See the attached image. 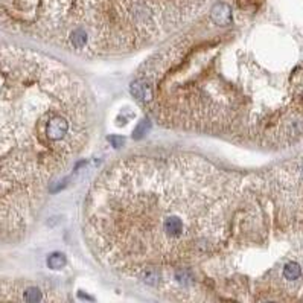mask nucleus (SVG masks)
<instances>
[{
	"instance_id": "obj_6",
	"label": "nucleus",
	"mask_w": 303,
	"mask_h": 303,
	"mask_svg": "<svg viewBox=\"0 0 303 303\" xmlns=\"http://www.w3.org/2000/svg\"><path fill=\"white\" fill-rule=\"evenodd\" d=\"M47 265L50 270H61L66 265V256L63 253H54L47 259Z\"/></svg>"
},
{
	"instance_id": "obj_8",
	"label": "nucleus",
	"mask_w": 303,
	"mask_h": 303,
	"mask_svg": "<svg viewBox=\"0 0 303 303\" xmlns=\"http://www.w3.org/2000/svg\"><path fill=\"white\" fill-rule=\"evenodd\" d=\"M265 303H271V302H265Z\"/></svg>"
},
{
	"instance_id": "obj_1",
	"label": "nucleus",
	"mask_w": 303,
	"mask_h": 303,
	"mask_svg": "<svg viewBox=\"0 0 303 303\" xmlns=\"http://www.w3.org/2000/svg\"><path fill=\"white\" fill-rule=\"evenodd\" d=\"M245 192L247 180L198 157L122 160L87 194L86 241L110 265L157 285L160 265L185 270L188 262L221 253Z\"/></svg>"
},
{
	"instance_id": "obj_2",
	"label": "nucleus",
	"mask_w": 303,
	"mask_h": 303,
	"mask_svg": "<svg viewBox=\"0 0 303 303\" xmlns=\"http://www.w3.org/2000/svg\"><path fill=\"white\" fill-rule=\"evenodd\" d=\"M95 125L83 81L34 50L0 43V242L35 224Z\"/></svg>"
},
{
	"instance_id": "obj_5",
	"label": "nucleus",
	"mask_w": 303,
	"mask_h": 303,
	"mask_svg": "<svg viewBox=\"0 0 303 303\" xmlns=\"http://www.w3.org/2000/svg\"><path fill=\"white\" fill-rule=\"evenodd\" d=\"M23 300L24 303H41L43 293L38 287H28L23 293Z\"/></svg>"
},
{
	"instance_id": "obj_7",
	"label": "nucleus",
	"mask_w": 303,
	"mask_h": 303,
	"mask_svg": "<svg viewBox=\"0 0 303 303\" xmlns=\"http://www.w3.org/2000/svg\"><path fill=\"white\" fill-rule=\"evenodd\" d=\"M111 142L114 143V146H116V148H119V146L123 143V140H122L120 137H116V136H114V137H111Z\"/></svg>"
},
{
	"instance_id": "obj_3",
	"label": "nucleus",
	"mask_w": 303,
	"mask_h": 303,
	"mask_svg": "<svg viewBox=\"0 0 303 303\" xmlns=\"http://www.w3.org/2000/svg\"><path fill=\"white\" fill-rule=\"evenodd\" d=\"M210 18L215 24H218V26H229V24L233 21L230 6L224 2L216 3L210 11Z\"/></svg>"
},
{
	"instance_id": "obj_4",
	"label": "nucleus",
	"mask_w": 303,
	"mask_h": 303,
	"mask_svg": "<svg viewBox=\"0 0 303 303\" xmlns=\"http://www.w3.org/2000/svg\"><path fill=\"white\" fill-rule=\"evenodd\" d=\"M303 274V268L299 262L296 261H290L287 262L284 267H282V276H284V279L288 281V282H296L299 281L300 277Z\"/></svg>"
}]
</instances>
